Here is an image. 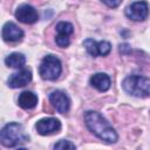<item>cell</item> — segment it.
<instances>
[{
  "label": "cell",
  "instance_id": "1",
  "mask_svg": "<svg viewBox=\"0 0 150 150\" xmlns=\"http://www.w3.org/2000/svg\"><path fill=\"white\" fill-rule=\"evenodd\" d=\"M84 123L87 128L101 141L107 143H116L118 135L110 123L97 111L89 110L84 114Z\"/></svg>",
  "mask_w": 150,
  "mask_h": 150
},
{
  "label": "cell",
  "instance_id": "2",
  "mask_svg": "<svg viewBox=\"0 0 150 150\" xmlns=\"http://www.w3.org/2000/svg\"><path fill=\"white\" fill-rule=\"evenodd\" d=\"M28 141L29 136L25 132L23 125L20 123H8L0 130V143L6 148H14Z\"/></svg>",
  "mask_w": 150,
  "mask_h": 150
},
{
  "label": "cell",
  "instance_id": "3",
  "mask_svg": "<svg viewBox=\"0 0 150 150\" xmlns=\"http://www.w3.org/2000/svg\"><path fill=\"white\" fill-rule=\"evenodd\" d=\"M122 87L124 91L135 97H148L150 94V80L145 76L141 75H130L127 76L123 82Z\"/></svg>",
  "mask_w": 150,
  "mask_h": 150
},
{
  "label": "cell",
  "instance_id": "4",
  "mask_svg": "<svg viewBox=\"0 0 150 150\" xmlns=\"http://www.w3.org/2000/svg\"><path fill=\"white\" fill-rule=\"evenodd\" d=\"M61 71H62V64L59 57L54 55H47L42 59L39 67V73L43 80L54 81L60 76Z\"/></svg>",
  "mask_w": 150,
  "mask_h": 150
},
{
  "label": "cell",
  "instance_id": "5",
  "mask_svg": "<svg viewBox=\"0 0 150 150\" xmlns=\"http://www.w3.org/2000/svg\"><path fill=\"white\" fill-rule=\"evenodd\" d=\"M149 14L146 1H135L125 8V15L134 21H144Z\"/></svg>",
  "mask_w": 150,
  "mask_h": 150
},
{
  "label": "cell",
  "instance_id": "6",
  "mask_svg": "<svg viewBox=\"0 0 150 150\" xmlns=\"http://www.w3.org/2000/svg\"><path fill=\"white\" fill-rule=\"evenodd\" d=\"M35 129L42 136L52 135L54 132H59L60 131V129H61V122L57 118H55V117L41 118V120H39L36 122Z\"/></svg>",
  "mask_w": 150,
  "mask_h": 150
},
{
  "label": "cell",
  "instance_id": "7",
  "mask_svg": "<svg viewBox=\"0 0 150 150\" xmlns=\"http://www.w3.org/2000/svg\"><path fill=\"white\" fill-rule=\"evenodd\" d=\"M15 18L22 22V23H26V25H32L34 22L38 21L39 19V14L36 12V9L30 6V5H27V4H23V5H20L16 11H15Z\"/></svg>",
  "mask_w": 150,
  "mask_h": 150
},
{
  "label": "cell",
  "instance_id": "8",
  "mask_svg": "<svg viewBox=\"0 0 150 150\" xmlns=\"http://www.w3.org/2000/svg\"><path fill=\"white\" fill-rule=\"evenodd\" d=\"M49 102L61 114H66L70 108V100L62 90H54L49 95Z\"/></svg>",
  "mask_w": 150,
  "mask_h": 150
},
{
  "label": "cell",
  "instance_id": "9",
  "mask_svg": "<svg viewBox=\"0 0 150 150\" xmlns=\"http://www.w3.org/2000/svg\"><path fill=\"white\" fill-rule=\"evenodd\" d=\"M32 81V71L28 68H22L16 73H13L8 80L7 84L11 88H21L27 86Z\"/></svg>",
  "mask_w": 150,
  "mask_h": 150
},
{
  "label": "cell",
  "instance_id": "10",
  "mask_svg": "<svg viewBox=\"0 0 150 150\" xmlns=\"http://www.w3.org/2000/svg\"><path fill=\"white\" fill-rule=\"evenodd\" d=\"M1 35L6 42H18V41L22 40L23 30L21 28H19V26H16L14 22L8 21L4 25Z\"/></svg>",
  "mask_w": 150,
  "mask_h": 150
},
{
  "label": "cell",
  "instance_id": "11",
  "mask_svg": "<svg viewBox=\"0 0 150 150\" xmlns=\"http://www.w3.org/2000/svg\"><path fill=\"white\" fill-rule=\"evenodd\" d=\"M90 84L98 91H107L110 88V77L104 73H96L90 77Z\"/></svg>",
  "mask_w": 150,
  "mask_h": 150
},
{
  "label": "cell",
  "instance_id": "12",
  "mask_svg": "<svg viewBox=\"0 0 150 150\" xmlns=\"http://www.w3.org/2000/svg\"><path fill=\"white\" fill-rule=\"evenodd\" d=\"M18 104L22 109H33L38 104V96L33 91H28V90L22 91L19 95Z\"/></svg>",
  "mask_w": 150,
  "mask_h": 150
},
{
  "label": "cell",
  "instance_id": "13",
  "mask_svg": "<svg viewBox=\"0 0 150 150\" xmlns=\"http://www.w3.org/2000/svg\"><path fill=\"white\" fill-rule=\"evenodd\" d=\"M5 63L11 68H22L26 63V56L21 53H12L5 59Z\"/></svg>",
  "mask_w": 150,
  "mask_h": 150
},
{
  "label": "cell",
  "instance_id": "14",
  "mask_svg": "<svg viewBox=\"0 0 150 150\" xmlns=\"http://www.w3.org/2000/svg\"><path fill=\"white\" fill-rule=\"evenodd\" d=\"M56 32H57V35H63V36H70L74 32V27L70 22H67V21H61L56 25Z\"/></svg>",
  "mask_w": 150,
  "mask_h": 150
},
{
  "label": "cell",
  "instance_id": "15",
  "mask_svg": "<svg viewBox=\"0 0 150 150\" xmlns=\"http://www.w3.org/2000/svg\"><path fill=\"white\" fill-rule=\"evenodd\" d=\"M83 46L86 47L87 52L91 56H94V57L98 56V53H97V42L96 41H94L93 39H86L83 41Z\"/></svg>",
  "mask_w": 150,
  "mask_h": 150
},
{
  "label": "cell",
  "instance_id": "16",
  "mask_svg": "<svg viewBox=\"0 0 150 150\" xmlns=\"http://www.w3.org/2000/svg\"><path fill=\"white\" fill-rule=\"evenodd\" d=\"M111 50V45L108 42V41H100L97 42V53L98 55H102V56H105L110 53Z\"/></svg>",
  "mask_w": 150,
  "mask_h": 150
},
{
  "label": "cell",
  "instance_id": "17",
  "mask_svg": "<svg viewBox=\"0 0 150 150\" xmlns=\"http://www.w3.org/2000/svg\"><path fill=\"white\" fill-rule=\"evenodd\" d=\"M75 144H73L71 142L69 141H66V139H61L57 143L54 144V149H75Z\"/></svg>",
  "mask_w": 150,
  "mask_h": 150
},
{
  "label": "cell",
  "instance_id": "18",
  "mask_svg": "<svg viewBox=\"0 0 150 150\" xmlns=\"http://www.w3.org/2000/svg\"><path fill=\"white\" fill-rule=\"evenodd\" d=\"M55 42L59 47H62V48H66L69 46L70 43V39L69 36H63V35H56L55 38Z\"/></svg>",
  "mask_w": 150,
  "mask_h": 150
},
{
  "label": "cell",
  "instance_id": "19",
  "mask_svg": "<svg viewBox=\"0 0 150 150\" xmlns=\"http://www.w3.org/2000/svg\"><path fill=\"white\" fill-rule=\"evenodd\" d=\"M104 5H107L108 7H110V8H116V7H118L120 5H121V2H122V0H101Z\"/></svg>",
  "mask_w": 150,
  "mask_h": 150
},
{
  "label": "cell",
  "instance_id": "20",
  "mask_svg": "<svg viewBox=\"0 0 150 150\" xmlns=\"http://www.w3.org/2000/svg\"><path fill=\"white\" fill-rule=\"evenodd\" d=\"M120 52L122 54H128L130 52V46L128 43H123V45H120Z\"/></svg>",
  "mask_w": 150,
  "mask_h": 150
}]
</instances>
